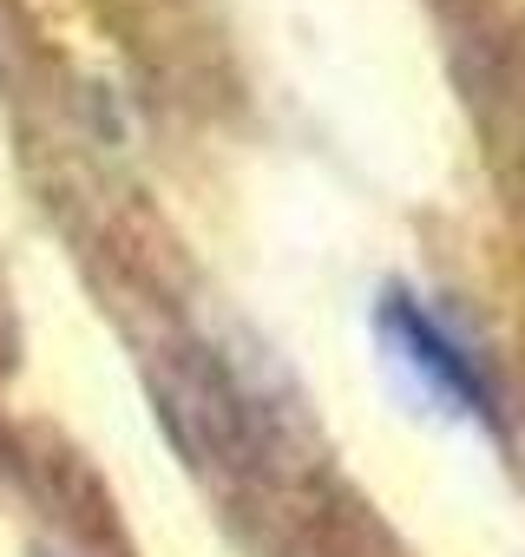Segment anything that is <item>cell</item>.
Returning a JSON list of instances; mask_svg holds the SVG:
<instances>
[{
	"mask_svg": "<svg viewBox=\"0 0 525 557\" xmlns=\"http://www.w3.org/2000/svg\"><path fill=\"white\" fill-rule=\"evenodd\" d=\"M375 335H381V355H388V368L407 381L414 400H427L434 413L492 426V387H486L479 361L460 348V335H453L420 296L388 289V296L375 302Z\"/></svg>",
	"mask_w": 525,
	"mask_h": 557,
	"instance_id": "obj_1",
	"label": "cell"
}]
</instances>
